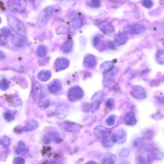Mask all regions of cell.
<instances>
[{
  "mask_svg": "<svg viewBox=\"0 0 164 164\" xmlns=\"http://www.w3.org/2000/svg\"><path fill=\"white\" fill-rule=\"evenodd\" d=\"M8 25L11 29L17 34L24 36L25 28L22 23L13 16H9L8 17Z\"/></svg>",
  "mask_w": 164,
  "mask_h": 164,
  "instance_id": "cell-1",
  "label": "cell"
},
{
  "mask_svg": "<svg viewBox=\"0 0 164 164\" xmlns=\"http://www.w3.org/2000/svg\"><path fill=\"white\" fill-rule=\"evenodd\" d=\"M84 92L79 86H74L70 89L67 92L68 99L72 102H77L83 97Z\"/></svg>",
  "mask_w": 164,
  "mask_h": 164,
  "instance_id": "cell-2",
  "label": "cell"
},
{
  "mask_svg": "<svg viewBox=\"0 0 164 164\" xmlns=\"http://www.w3.org/2000/svg\"><path fill=\"white\" fill-rule=\"evenodd\" d=\"M104 94L102 91H99L93 95L91 100V108L92 112L97 111L104 99Z\"/></svg>",
  "mask_w": 164,
  "mask_h": 164,
  "instance_id": "cell-3",
  "label": "cell"
},
{
  "mask_svg": "<svg viewBox=\"0 0 164 164\" xmlns=\"http://www.w3.org/2000/svg\"><path fill=\"white\" fill-rule=\"evenodd\" d=\"M54 10V8L52 6L47 7L43 9L39 16V22L43 25L47 24L52 17Z\"/></svg>",
  "mask_w": 164,
  "mask_h": 164,
  "instance_id": "cell-4",
  "label": "cell"
},
{
  "mask_svg": "<svg viewBox=\"0 0 164 164\" xmlns=\"http://www.w3.org/2000/svg\"><path fill=\"white\" fill-rule=\"evenodd\" d=\"M123 30L125 33L134 35L144 32L146 30V28L142 24L135 23L125 26Z\"/></svg>",
  "mask_w": 164,
  "mask_h": 164,
  "instance_id": "cell-5",
  "label": "cell"
},
{
  "mask_svg": "<svg viewBox=\"0 0 164 164\" xmlns=\"http://www.w3.org/2000/svg\"><path fill=\"white\" fill-rule=\"evenodd\" d=\"M69 107L66 103H59L56 108V113L57 118L59 120L65 118L69 114Z\"/></svg>",
  "mask_w": 164,
  "mask_h": 164,
  "instance_id": "cell-6",
  "label": "cell"
},
{
  "mask_svg": "<svg viewBox=\"0 0 164 164\" xmlns=\"http://www.w3.org/2000/svg\"><path fill=\"white\" fill-rule=\"evenodd\" d=\"M95 24L98 29L105 34H111L115 31L113 25L110 22L100 21L96 22Z\"/></svg>",
  "mask_w": 164,
  "mask_h": 164,
  "instance_id": "cell-7",
  "label": "cell"
},
{
  "mask_svg": "<svg viewBox=\"0 0 164 164\" xmlns=\"http://www.w3.org/2000/svg\"><path fill=\"white\" fill-rule=\"evenodd\" d=\"M9 9L14 12H18L23 10L26 6V3L22 1H9L7 2Z\"/></svg>",
  "mask_w": 164,
  "mask_h": 164,
  "instance_id": "cell-8",
  "label": "cell"
},
{
  "mask_svg": "<svg viewBox=\"0 0 164 164\" xmlns=\"http://www.w3.org/2000/svg\"><path fill=\"white\" fill-rule=\"evenodd\" d=\"M127 134L123 130L120 129L115 132L111 137L113 143L119 144H124L127 141Z\"/></svg>",
  "mask_w": 164,
  "mask_h": 164,
  "instance_id": "cell-9",
  "label": "cell"
},
{
  "mask_svg": "<svg viewBox=\"0 0 164 164\" xmlns=\"http://www.w3.org/2000/svg\"><path fill=\"white\" fill-rule=\"evenodd\" d=\"M63 130L68 132H78L81 128L79 124L70 121H66L61 123L60 125Z\"/></svg>",
  "mask_w": 164,
  "mask_h": 164,
  "instance_id": "cell-10",
  "label": "cell"
},
{
  "mask_svg": "<svg viewBox=\"0 0 164 164\" xmlns=\"http://www.w3.org/2000/svg\"><path fill=\"white\" fill-rule=\"evenodd\" d=\"M69 65L70 61L68 59L61 57L58 58L55 61L54 67L57 70L61 71L67 69Z\"/></svg>",
  "mask_w": 164,
  "mask_h": 164,
  "instance_id": "cell-11",
  "label": "cell"
},
{
  "mask_svg": "<svg viewBox=\"0 0 164 164\" xmlns=\"http://www.w3.org/2000/svg\"><path fill=\"white\" fill-rule=\"evenodd\" d=\"M39 127V123L35 120H32L28 122L23 127L20 128L17 133L23 132H30L37 129Z\"/></svg>",
  "mask_w": 164,
  "mask_h": 164,
  "instance_id": "cell-12",
  "label": "cell"
},
{
  "mask_svg": "<svg viewBox=\"0 0 164 164\" xmlns=\"http://www.w3.org/2000/svg\"><path fill=\"white\" fill-rule=\"evenodd\" d=\"M97 64V59L93 55H88L84 58L83 65L86 67L88 69L94 68L96 66Z\"/></svg>",
  "mask_w": 164,
  "mask_h": 164,
  "instance_id": "cell-13",
  "label": "cell"
},
{
  "mask_svg": "<svg viewBox=\"0 0 164 164\" xmlns=\"http://www.w3.org/2000/svg\"><path fill=\"white\" fill-rule=\"evenodd\" d=\"M26 42V40L24 36L18 34H15L12 38V43L17 47H23Z\"/></svg>",
  "mask_w": 164,
  "mask_h": 164,
  "instance_id": "cell-14",
  "label": "cell"
},
{
  "mask_svg": "<svg viewBox=\"0 0 164 164\" xmlns=\"http://www.w3.org/2000/svg\"><path fill=\"white\" fill-rule=\"evenodd\" d=\"M108 129L103 126H98L94 129V134L98 138H104L108 136Z\"/></svg>",
  "mask_w": 164,
  "mask_h": 164,
  "instance_id": "cell-15",
  "label": "cell"
},
{
  "mask_svg": "<svg viewBox=\"0 0 164 164\" xmlns=\"http://www.w3.org/2000/svg\"><path fill=\"white\" fill-rule=\"evenodd\" d=\"M62 87V83L58 80H55L53 81L48 86V90L53 93H56L59 92L61 89Z\"/></svg>",
  "mask_w": 164,
  "mask_h": 164,
  "instance_id": "cell-16",
  "label": "cell"
},
{
  "mask_svg": "<svg viewBox=\"0 0 164 164\" xmlns=\"http://www.w3.org/2000/svg\"><path fill=\"white\" fill-rule=\"evenodd\" d=\"M50 103V99L49 97L42 93L40 97L38 103L39 107L42 110L46 109L49 106Z\"/></svg>",
  "mask_w": 164,
  "mask_h": 164,
  "instance_id": "cell-17",
  "label": "cell"
},
{
  "mask_svg": "<svg viewBox=\"0 0 164 164\" xmlns=\"http://www.w3.org/2000/svg\"><path fill=\"white\" fill-rule=\"evenodd\" d=\"M52 77V72L49 70H43L41 71L37 75V78L39 81L42 82H46Z\"/></svg>",
  "mask_w": 164,
  "mask_h": 164,
  "instance_id": "cell-18",
  "label": "cell"
},
{
  "mask_svg": "<svg viewBox=\"0 0 164 164\" xmlns=\"http://www.w3.org/2000/svg\"><path fill=\"white\" fill-rule=\"evenodd\" d=\"M29 149L26 144L22 141L19 142L16 149V152L18 155L23 156L27 154Z\"/></svg>",
  "mask_w": 164,
  "mask_h": 164,
  "instance_id": "cell-19",
  "label": "cell"
},
{
  "mask_svg": "<svg viewBox=\"0 0 164 164\" xmlns=\"http://www.w3.org/2000/svg\"><path fill=\"white\" fill-rule=\"evenodd\" d=\"M117 160L116 156L109 153H105L102 159V164H114Z\"/></svg>",
  "mask_w": 164,
  "mask_h": 164,
  "instance_id": "cell-20",
  "label": "cell"
},
{
  "mask_svg": "<svg viewBox=\"0 0 164 164\" xmlns=\"http://www.w3.org/2000/svg\"><path fill=\"white\" fill-rule=\"evenodd\" d=\"M114 41L116 45L119 47L127 43V38L124 34H119L115 36Z\"/></svg>",
  "mask_w": 164,
  "mask_h": 164,
  "instance_id": "cell-21",
  "label": "cell"
},
{
  "mask_svg": "<svg viewBox=\"0 0 164 164\" xmlns=\"http://www.w3.org/2000/svg\"><path fill=\"white\" fill-rule=\"evenodd\" d=\"M125 124L129 125H133L137 122L136 119L133 112L130 111L126 114L124 118Z\"/></svg>",
  "mask_w": 164,
  "mask_h": 164,
  "instance_id": "cell-22",
  "label": "cell"
},
{
  "mask_svg": "<svg viewBox=\"0 0 164 164\" xmlns=\"http://www.w3.org/2000/svg\"><path fill=\"white\" fill-rule=\"evenodd\" d=\"M136 98L142 99L146 97V93L144 90L140 87L136 86L133 88L132 93Z\"/></svg>",
  "mask_w": 164,
  "mask_h": 164,
  "instance_id": "cell-23",
  "label": "cell"
},
{
  "mask_svg": "<svg viewBox=\"0 0 164 164\" xmlns=\"http://www.w3.org/2000/svg\"><path fill=\"white\" fill-rule=\"evenodd\" d=\"M36 52L37 56L42 58H44L47 55V48L45 46L42 45L39 46L37 48Z\"/></svg>",
  "mask_w": 164,
  "mask_h": 164,
  "instance_id": "cell-24",
  "label": "cell"
},
{
  "mask_svg": "<svg viewBox=\"0 0 164 164\" xmlns=\"http://www.w3.org/2000/svg\"><path fill=\"white\" fill-rule=\"evenodd\" d=\"M73 45L72 41H67L63 44L62 49L63 52L65 53H68L70 52L72 49Z\"/></svg>",
  "mask_w": 164,
  "mask_h": 164,
  "instance_id": "cell-25",
  "label": "cell"
},
{
  "mask_svg": "<svg viewBox=\"0 0 164 164\" xmlns=\"http://www.w3.org/2000/svg\"><path fill=\"white\" fill-rule=\"evenodd\" d=\"M10 142V138L7 136H4L0 138V145L5 148L9 147Z\"/></svg>",
  "mask_w": 164,
  "mask_h": 164,
  "instance_id": "cell-26",
  "label": "cell"
},
{
  "mask_svg": "<svg viewBox=\"0 0 164 164\" xmlns=\"http://www.w3.org/2000/svg\"><path fill=\"white\" fill-rule=\"evenodd\" d=\"M114 64L111 61H106L101 65V67L106 72H109L114 68Z\"/></svg>",
  "mask_w": 164,
  "mask_h": 164,
  "instance_id": "cell-27",
  "label": "cell"
},
{
  "mask_svg": "<svg viewBox=\"0 0 164 164\" xmlns=\"http://www.w3.org/2000/svg\"><path fill=\"white\" fill-rule=\"evenodd\" d=\"M164 51L162 49L159 50L157 54L156 58L157 61L161 64L164 63Z\"/></svg>",
  "mask_w": 164,
  "mask_h": 164,
  "instance_id": "cell-28",
  "label": "cell"
},
{
  "mask_svg": "<svg viewBox=\"0 0 164 164\" xmlns=\"http://www.w3.org/2000/svg\"><path fill=\"white\" fill-rule=\"evenodd\" d=\"M112 137H109L107 136L104 138L103 141V144L104 147H110L112 146L113 144Z\"/></svg>",
  "mask_w": 164,
  "mask_h": 164,
  "instance_id": "cell-29",
  "label": "cell"
},
{
  "mask_svg": "<svg viewBox=\"0 0 164 164\" xmlns=\"http://www.w3.org/2000/svg\"><path fill=\"white\" fill-rule=\"evenodd\" d=\"M86 4L92 7L96 8L99 7L101 5V3L98 1H88Z\"/></svg>",
  "mask_w": 164,
  "mask_h": 164,
  "instance_id": "cell-30",
  "label": "cell"
},
{
  "mask_svg": "<svg viewBox=\"0 0 164 164\" xmlns=\"http://www.w3.org/2000/svg\"><path fill=\"white\" fill-rule=\"evenodd\" d=\"M72 22L73 27L75 29L81 27L82 24V21L79 18L74 19Z\"/></svg>",
  "mask_w": 164,
  "mask_h": 164,
  "instance_id": "cell-31",
  "label": "cell"
},
{
  "mask_svg": "<svg viewBox=\"0 0 164 164\" xmlns=\"http://www.w3.org/2000/svg\"><path fill=\"white\" fill-rule=\"evenodd\" d=\"M143 142L142 139V138H138L136 139L133 143V146L136 148L139 149L142 147Z\"/></svg>",
  "mask_w": 164,
  "mask_h": 164,
  "instance_id": "cell-32",
  "label": "cell"
},
{
  "mask_svg": "<svg viewBox=\"0 0 164 164\" xmlns=\"http://www.w3.org/2000/svg\"><path fill=\"white\" fill-rule=\"evenodd\" d=\"M1 33L4 37H8L10 36L11 32L9 28L6 27H5L1 29Z\"/></svg>",
  "mask_w": 164,
  "mask_h": 164,
  "instance_id": "cell-33",
  "label": "cell"
},
{
  "mask_svg": "<svg viewBox=\"0 0 164 164\" xmlns=\"http://www.w3.org/2000/svg\"><path fill=\"white\" fill-rule=\"evenodd\" d=\"M9 87L7 82L5 80H3L0 82V89L5 91L7 90Z\"/></svg>",
  "mask_w": 164,
  "mask_h": 164,
  "instance_id": "cell-34",
  "label": "cell"
},
{
  "mask_svg": "<svg viewBox=\"0 0 164 164\" xmlns=\"http://www.w3.org/2000/svg\"><path fill=\"white\" fill-rule=\"evenodd\" d=\"M25 162L26 161L23 158L21 157H17L14 159L12 163L13 164H24Z\"/></svg>",
  "mask_w": 164,
  "mask_h": 164,
  "instance_id": "cell-35",
  "label": "cell"
},
{
  "mask_svg": "<svg viewBox=\"0 0 164 164\" xmlns=\"http://www.w3.org/2000/svg\"><path fill=\"white\" fill-rule=\"evenodd\" d=\"M143 5L147 8H150L153 6V2L152 1H143Z\"/></svg>",
  "mask_w": 164,
  "mask_h": 164,
  "instance_id": "cell-36",
  "label": "cell"
},
{
  "mask_svg": "<svg viewBox=\"0 0 164 164\" xmlns=\"http://www.w3.org/2000/svg\"><path fill=\"white\" fill-rule=\"evenodd\" d=\"M5 119L8 122H11L14 119L13 116L10 113H5L4 116Z\"/></svg>",
  "mask_w": 164,
  "mask_h": 164,
  "instance_id": "cell-37",
  "label": "cell"
},
{
  "mask_svg": "<svg viewBox=\"0 0 164 164\" xmlns=\"http://www.w3.org/2000/svg\"><path fill=\"white\" fill-rule=\"evenodd\" d=\"M106 104L108 107L111 108L114 105V101L112 98H110L107 100Z\"/></svg>",
  "mask_w": 164,
  "mask_h": 164,
  "instance_id": "cell-38",
  "label": "cell"
},
{
  "mask_svg": "<svg viewBox=\"0 0 164 164\" xmlns=\"http://www.w3.org/2000/svg\"><path fill=\"white\" fill-rule=\"evenodd\" d=\"M107 123L108 126H112L114 124L115 119L113 117H110L107 120Z\"/></svg>",
  "mask_w": 164,
  "mask_h": 164,
  "instance_id": "cell-39",
  "label": "cell"
},
{
  "mask_svg": "<svg viewBox=\"0 0 164 164\" xmlns=\"http://www.w3.org/2000/svg\"><path fill=\"white\" fill-rule=\"evenodd\" d=\"M6 57L5 53L2 50H0V59H4Z\"/></svg>",
  "mask_w": 164,
  "mask_h": 164,
  "instance_id": "cell-40",
  "label": "cell"
},
{
  "mask_svg": "<svg viewBox=\"0 0 164 164\" xmlns=\"http://www.w3.org/2000/svg\"><path fill=\"white\" fill-rule=\"evenodd\" d=\"M85 164H97L95 161H90L86 162Z\"/></svg>",
  "mask_w": 164,
  "mask_h": 164,
  "instance_id": "cell-41",
  "label": "cell"
},
{
  "mask_svg": "<svg viewBox=\"0 0 164 164\" xmlns=\"http://www.w3.org/2000/svg\"><path fill=\"white\" fill-rule=\"evenodd\" d=\"M5 44V43L4 41L0 38V45L4 46Z\"/></svg>",
  "mask_w": 164,
  "mask_h": 164,
  "instance_id": "cell-42",
  "label": "cell"
},
{
  "mask_svg": "<svg viewBox=\"0 0 164 164\" xmlns=\"http://www.w3.org/2000/svg\"><path fill=\"white\" fill-rule=\"evenodd\" d=\"M2 21V18H1V17H0V23H1Z\"/></svg>",
  "mask_w": 164,
  "mask_h": 164,
  "instance_id": "cell-43",
  "label": "cell"
}]
</instances>
